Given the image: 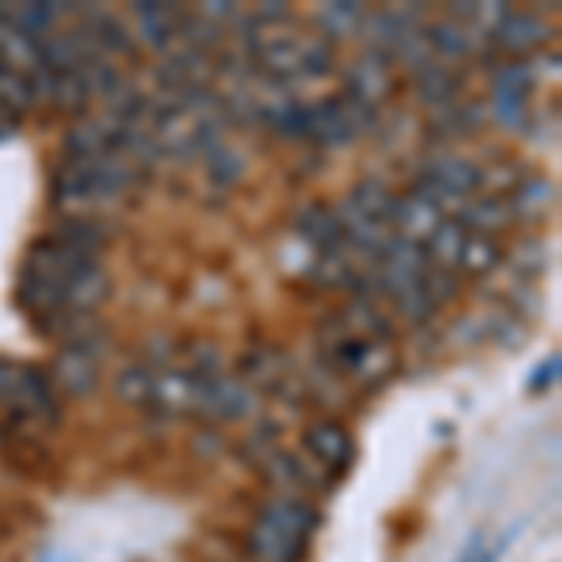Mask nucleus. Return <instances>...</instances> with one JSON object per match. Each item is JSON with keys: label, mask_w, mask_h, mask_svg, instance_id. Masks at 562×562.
I'll return each instance as SVG.
<instances>
[{"label": "nucleus", "mask_w": 562, "mask_h": 562, "mask_svg": "<svg viewBox=\"0 0 562 562\" xmlns=\"http://www.w3.org/2000/svg\"><path fill=\"white\" fill-rule=\"evenodd\" d=\"M143 169L116 154H65L49 180V203L65 214L102 211L135 188Z\"/></svg>", "instance_id": "5"}, {"label": "nucleus", "mask_w": 562, "mask_h": 562, "mask_svg": "<svg viewBox=\"0 0 562 562\" xmlns=\"http://www.w3.org/2000/svg\"><path fill=\"white\" fill-rule=\"evenodd\" d=\"M319 360L326 371L349 379L352 386L371 390L386 383L397 368V346L386 315L375 304H349L319 326Z\"/></svg>", "instance_id": "4"}, {"label": "nucleus", "mask_w": 562, "mask_h": 562, "mask_svg": "<svg viewBox=\"0 0 562 562\" xmlns=\"http://www.w3.org/2000/svg\"><path fill=\"white\" fill-rule=\"evenodd\" d=\"M83 23L87 26H79V31L87 34L90 42H94V49L102 53H132V34H128V26H124L121 20H116L113 12H102V8H90V12H83Z\"/></svg>", "instance_id": "14"}, {"label": "nucleus", "mask_w": 562, "mask_h": 562, "mask_svg": "<svg viewBox=\"0 0 562 562\" xmlns=\"http://www.w3.org/2000/svg\"><path fill=\"white\" fill-rule=\"evenodd\" d=\"M413 71H416V90H420L424 102L454 105V98H458L454 71L442 68V65H431V60H420V65H413Z\"/></svg>", "instance_id": "17"}, {"label": "nucleus", "mask_w": 562, "mask_h": 562, "mask_svg": "<svg viewBox=\"0 0 562 562\" xmlns=\"http://www.w3.org/2000/svg\"><path fill=\"white\" fill-rule=\"evenodd\" d=\"M420 38L424 45H431L439 57L447 60H465L473 57V53L484 45L487 38H480L476 31H469V26H461L454 20H439V23H424L420 26Z\"/></svg>", "instance_id": "13"}, {"label": "nucleus", "mask_w": 562, "mask_h": 562, "mask_svg": "<svg viewBox=\"0 0 562 562\" xmlns=\"http://www.w3.org/2000/svg\"><path fill=\"white\" fill-rule=\"evenodd\" d=\"M532 65L514 60V65L495 71V87H492V109L506 128H525V116H529V98H532Z\"/></svg>", "instance_id": "9"}, {"label": "nucleus", "mask_w": 562, "mask_h": 562, "mask_svg": "<svg viewBox=\"0 0 562 562\" xmlns=\"http://www.w3.org/2000/svg\"><path fill=\"white\" fill-rule=\"evenodd\" d=\"M487 38H492L498 49L514 53V57H525V53L540 49V45L551 38V26L543 23L537 12H506Z\"/></svg>", "instance_id": "12"}, {"label": "nucleus", "mask_w": 562, "mask_h": 562, "mask_svg": "<svg viewBox=\"0 0 562 562\" xmlns=\"http://www.w3.org/2000/svg\"><path fill=\"white\" fill-rule=\"evenodd\" d=\"M244 49L251 57V68L267 79L289 83H319L338 71V57L326 34L312 31L296 20L289 8H259L244 20Z\"/></svg>", "instance_id": "3"}, {"label": "nucleus", "mask_w": 562, "mask_h": 562, "mask_svg": "<svg viewBox=\"0 0 562 562\" xmlns=\"http://www.w3.org/2000/svg\"><path fill=\"white\" fill-rule=\"evenodd\" d=\"M349 98H357L360 105L368 109H379L394 94V65L383 57V53H371V57L357 60L349 68Z\"/></svg>", "instance_id": "11"}, {"label": "nucleus", "mask_w": 562, "mask_h": 562, "mask_svg": "<svg viewBox=\"0 0 562 562\" xmlns=\"http://www.w3.org/2000/svg\"><path fill=\"white\" fill-rule=\"evenodd\" d=\"M315 529H319V510L307 498L278 495L262 503L251 521L248 555L251 562H304Z\"/></svg>", "instance_id": "6"}, {"label": "nucleus", "mask_w": 562, "mask_h": 562, "mask_svg": "<svg viewBox=\"0 0 562 562\" xmlns=\"http://www.w3.org/2000/svg\"><path fill=\"white\" fill-rule=\"evenodd\" d=\"M503 267V244L495 237H484V233H469L465 248H461V262L458 270L461 274H495Z\"/></svg>", "instance_id": "16"}, {"label": "nucleus", "mask_w": 562, "mask_h": 562, "mask_svg": "<svg viewBox=\"0 0 562 562\" xmlns=\"http://www.w3.org/2000/svg\"><path fill=\"white\" fill-rule=\"evenodd\" d=\"M514 532H506V537L498 540H487V537H473L465 543V551L458 555V562H498L506 555V543H510Z\"/></svg>", "instance_id": "19"}, {"label": "nucleus", "mask_w": 562, "mask_h": 562, "mask_svg": "<svg viewBox=\"0 0 562 562\" xmlns=\"http://www.w3.org/2000/svg\"><path fill=\"white\" fill-rule=\"evenodd\" d=\"M34 90H38V102H49L60 113H83L94 102L87 68H38Z\"/></svg>", "instance_id": "10"}, {"label": "nucleus", "mask_w": 562, "mask_h": 562, "mask_svg": "<svg viewBox=\"0 0 562 562\" xmlns=\"http://www.w3.org/2000/svg\"><path fill=\"white\" fill-rule=\"evenodd\" d=\"M559 379V357H551V360H543V364L537 368V375L529 379V390L532 394H540L543 386H551Z\"/></svg>", "instance_id": "20"}, {"label": "nucleus", "mask_w": 562, "mask_h": 562, "mask_svg": "<svg viewBox=\"0 0 562 562\" xmlns=\"http://www.w3.org/2000/svg\"><path fill=\"white\" fill-rule=\"evenodd\" d=\"M0 105L8 113L23 116L38 105V90H34V76L23 68H12V65H0Z\"/></svg>", "instance_id": "15"}, {"label": "nucleus", "mask_w": 562, "mask_h": 562, "mask_svg": "<svg viewBox=\"0 0 562 562\" xmlns=\"http://www.w3.org/2000/svg\"><path fill=\"white\" fill-rule=\"evenodd\" d=\"M15 128H20V116L8 113V109L0 105V139H8V135H15Z\"/></svg>", "instance_id": "21"}, {"label": "nucleus", "mask_w": 562, "mask_h": 562, "mask_svg": "<svg viewBox=\"0 0 562 562\" xmlns=\"http://www.w3.org/2000/svg\"><path fill=\"white\" fill-rule=\"evenodd\" d=\"M211 562H240V559H233V555H225V551H217V555H211Z\"/></svg>", "instance_id": "22"}, {"label": "nucleus", "mask_w": 562, "mask_h": 562, "mask_svg": "<svg viewBox=\"0 0 562 562\" xmlns=\"http://www.w3.org/2000/svg\"><path fill=\"white\" fill-rule=\"evenodd\" d=\"M116 394L135 409L158 416H206V420H248L259 409L256 390L229 371H199L192 360H139L116 375Z\"/></svg>", "instance_id": "2"}, {"label": "nucleus", "mask_w": 562, "mask_h": 562, "mask_svg": "<svg viewBox=\"0 0 562 562\" xmlns=\"http://www.w3.org/2000/svg\"><path fill=\"white\" fill-rule=\"evenodd\" d=\"M301 442H304V461H312L323 476H346L352 461H357V439L338 420L307 424Z\"/></svg>", "instance_id": "8"}, {"label": "nucleus", "mask_w": 562, "mask_h": 562, "mask_svg": "<svg viewBox=\"0 0 562 562\" xmlns=\"http://www.w3.org/2000/svg\"><path fill=\"white\" fill-rule=\"evenodd\" d=\"M0 416L20 428H57L60 394L42 368L0 357Z\"/></svg>", "instance_id": "7"}, {"label": "nucleus", "mask_w": 562, "mask_h": 562, "mask_svg": "<svg viewBox=\"0 0 562 562\" xmlns=\"http://www.w3.org/2000/svg\"><path fill=\"white\" fill-rule=\"evenodd\" d=\"M113 293V278L98 251L45 233L26 248L15 278V304L49 338H83L98 330V307Z\"/></svg>", "instance_id": "1"}, {"label": "nucleus", "mask_w": 562, "mask_h": 562, "mask_svg": "<svg viewBox=\"0 0 562 562\" xmlns=\"http://www.w3.org/2000/svg\"><path fill=\"white\" fill-rule=\"evenodd\" d=\"M368 8L364 4H326L323 12H319V23H323V31L326 34H357V31H364L368 26Z\"/></svg>", "instance_id": "18"}]
</instances>
